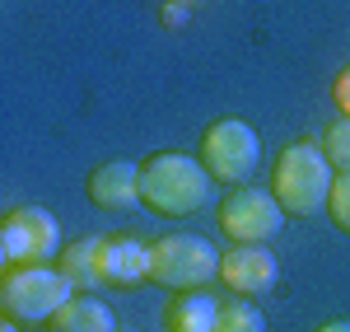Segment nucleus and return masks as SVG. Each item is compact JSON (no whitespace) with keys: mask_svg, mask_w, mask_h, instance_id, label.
I'll list each match as a JSON object with an SVG mask.
<instances>
[{"mask_svg":"<svg viewBox=\"0 0 350 332\" xmlns=\"http://www.w3.org/2000/svg\"><path fill=\"white\" fill-rule=\"evenodd\" d=\"M215 178L206 173L201 155H183V150H163L140 164V206L154 211L163 220H187L201 206H211Z\"/></svg>","mask_w":350,"mask_h":332,"instance_id":"nucleus-1","label":"nucleus"},{"mask_svg":"<svg viewBox=\"0 0 350 332\" xmlns=\"http://www.w3.org/2000/svg\"><path fill=\"white\" fill-rule=\"evenodd\" d=\"M332 183H336V168H332V159L323 155V145H313V140L285 145L280 159H275V168H271V192L280 201V211H285V216H299V220L327 211Z\"/></svg>","mask_w":350,"mask_h":332,"instance_id":"nucleus-2","label":"nucleus"},{"mask_svg":"<svg viewBox=\"0 0 350 332\" xmlns=\"http://www.w3.org/2000/svg\"><path fill=\"white\" fill-rule=\"evenodd\" d=\"M70 295H80L61 267H0V318L19 328H42Z\"/></svg>","mask_w":350,"mask_h":332,"instance_id":"nucleus-3","label":"nucleus"},{"mask_svg":"<svg viewBox=\"0 0 350 332\" xmlns=\"http://www.w3.org/2000/svg\"><path fill=\"white\" fill-rule=\"evenodd\" d=\"M219 248L201 234H163L154 239V257H150V281L168 285V290H206L219 277Z\"/></svg>","mask_w":350,"mask_h":332,"instance_id":"nucleus-4","label":"nucleus"},{"mask_svg":"<svg viewBox=\"0 0 350 332\" xmlns=\"http://www.w3.org/2000/svg\"><path fill=\"white\" fill-rule=\"evenodd\" d=\"M201 164L219 188H243L262 164V140L243 117H219L201 136Z\"/></svg>","mask_w":350,"mask_h":332,"instance_id":"nucleus-5","label":"nucleus"},{"mask_svg":"<svg viewBox=\"0 0 350 332\" xmlns=\"http://www.w3.org/2000/svg\"><path fill=\"white\" fill-rule=\"evenodd\" d=\"M61 248V225L47 206H14L0 220V267H47Z\"/></svg>","mask_w":350,"mask_h":332,"instance_id":"nucleus-6","label":"nucleus"},{"mask_svg":"<svg viewBox=\"0 0 350 332\" xmlns=\"http://www.w3.org/2000/svg\"><path fill=\"white\" fill-rule=\"evenodd\" d=\"M285 225V211L267 188H234L219 206V234L229 244H271Z\"/></svg>","mask_w":350,"mask_h":332,"instance_id":"nucleus-7","label":"nucleus"},{"mask_svg":"<svg viewBox=\"0 0 350 332\" xmlns=\"http://www.w3.org/2000/svg\"><path fill=\"white\" fill-rule=\"evenodd\" d=\"M280 277V267H275V253L267 244H234V248L224 253V262H219V281L234 290V295H267L271 285Z\"/></svg>","mask_w":350,"mask_h":332,"instance_id":"nucleus-8","label":"nucleus"},{"mask_svg":"<svg viewBox=\"0 0 350 332\" xmlns=\"http://www.w3.org/2000/svg\"><path fill=\"white\" fill-rule=\"evenodd\" d=\"M150 257L154 244L140 234H103V285L112 290H135L150 281Z\"/></svg>","mask_w":350,"mask_h":332,"instance_id":"nucleus-9","label":"nucleus"},{"mask_svg":"<svg viewBox=\"0 0 350 332\" xmlns=\"http://www.w3.org/2000/svg\"><path fill=\"white\" fill-rule=\"evenodd\" d=\"M84 192L98 211H131V206H140V164L108 159V164H98L89 173Z\"/></svg>","mask_w":350,"mask_h":332,"instance_id":"nucleus-10","label":"nucleus"},{"mask_svg":"<svg viewBox=\"0 0 350 332\" xmlns=\"http://www.w3.org/2000/svg\"><path fill=\"white\" fill-rule=\"evenodd\" d=\"M56 267H61V277L70 281L75 290H98L103 285V234H84L75 244H66L61 257H56Z\"/></svg>","mask_w":350,"mask_h":332,"instance_id":"nucleus-11","label":"nucleus"},{"mask_svg":"<svg viewBox=\"0 0 350 332\" xmlns=\"http://www.w3.org/2000/svg\"><path fill=\"white\" fill-rule=\"evenodd\" d=\"M47 332H117V318L103 300L94 295H70L66 305L47 318Z\"/></svg>","mask_w":350,"mask_h":332,"instance_id":"nucleus-12","label":"nucleus"},{"mask_svg":"<svg viewBox=\"0 0 350 332\" xmlns=\"http://www.w3.org/2000/svg\"><path fill=\"white\" fill-rule=\"evenodd\" d=\"M163 323H168V332H215L219 305L206 290H178L168 314H163Z\"/></svg>","mask_w":350,"mask_h":332,"instance_id":"nucleus-13","label":"nucleus"},{"mask_svg":"<svg viewBox=\"0 0 350 332\" xmlns=\"http://www.w3.org/2000/svg\"><path fill=\"white\" fill-rule=\"evenodd\" d=\"M215 332H267V318L247 305V300H229V305H219Z\"/></svg>","mask_w":350,"mask_h":332,"instance_id":"nucleus-14","label":"nucleus"},{"mask_svg":"<svg viewBox=\"0 0 350 332\" xmlns=\"http://www.w3.org/2000/svg\"><path fill=\"white\" fill-rule=\"evenodd\" d=\"M318 145H323V155L332 159V168H336V173H341V168H350V117H336V122L323 131V140H318Z\"/></svg>","mask_w":350,"mask_h":332,"instance_id":"nucleus-15","label":"nucleus"},{"mask_svg":"<svg viewBox=\"0 0 350 332\" xmlns=\"http://www.w3.org/2000/svg\"><path fill=\"white\" fill-rule=\"evenodd\" d=\"M327 216H332V225H336L341 234H350V168H341V173H336V183H332Z\"/></svg>","mask_w":350,"mask_h":332,"instance_id":"nucleus-16","label":"nucleus"},{"mask_svg":"<svg viewBox=\"0 0 350 332\" xmlns=\"http://www.w3.org/2000/svg\"><path fill=\"white\" fill-rule=\"evenodd\" d=\"M332 103H336V112L341 117H350V66L332 80Z\"/></svg>","mask_w":350,"mask_h":332,"instance_id":"nucleus-17","label":"nucleus"},{"mask_svg":"<svg viewBox=\"0 0 350 332\" xmlns=\"http://www.w3.org/2000/svg\"><path fill=\"white\" fill-rule=\"evenodd\" d=\"M187 19H191V10H187V5H173V0L163 5V24H168V28H183Z\"/></svg>","mask_w":350,"mask_h":332,"instance_id":"nucleus-18","label":"nucleus"},{"mask_svg":"<svg viewBox=\"0 0 350 332\" xmlns=\"http://www.w3.org/2000/svg\"><path fill=\"white\" fill-rule=\"evenodd\" d=\"M318 332H350V323H346V318H336V323H327V328H318Z\"/></svg>","mask_w":350,"mask_h":332,"instance_id":"nucleus-19","label":"nucleus"},{"mask_svg":"<svg viewBox=\"0 0 350 332\" xmlns=\"http://www.w3.org/2000/svg\"><path fill=\"white\" fill-rule=\"evenodd\" d=\"M0 332H19V323H10V318H0Z\"/></svg>","mask_w":350,"mask_h":332,"instance_id":"nucleus-20","label":"nucleus"},{"mask_svg":"<svg viewBox=\"0 0 350 332\" xmlns=\"http://www.w3.org/2000/svg\"><path fill=\"white\" fill-rule=\"evenodd\" d=\"M173 5H187V10H196V5H206V0H173Z\"/></svg>","mask_w":350,"mask_h":332,"instance_id":"nucleus-21","label":"nucleus"},{"mask_svg":"<svg viewBox=\"0 0 350 332\" xmlns=\"http://www.w3.org/2000/svg\"><path fill=\"white\" fill-rule=\"evenodd\" d=\"M117 332H135V328H117Z\"/></svg>","mask_w":350,"mask_h":332,"instance_id":"nucleus-22","label":"nucleus"}]
</instances>
